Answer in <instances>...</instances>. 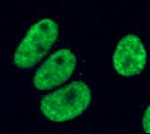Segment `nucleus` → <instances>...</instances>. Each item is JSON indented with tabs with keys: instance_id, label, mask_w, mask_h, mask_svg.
Returning <instances> with one entry per match:
<instances>
[{
	"instance_id": "1",
	"label": "nucleus",
	"mask_w": 150,
	"mask_h": 134,
	"mask_svg": "<svg viewBox=\"0 0 150 134\" xmlns=\"http://www.w3.org/2000/svg\"><path fill=\"white\" fill-rule=\"evenodd\" d=\"M91 102V90L83 81H74L46 95L40 110L46 119L64 123L85 112Z\"/></svg>"
},
{
	"instance_id": "2",
	"label": "nucleus",
	"mask_w": 150,
	"mask_h": 134,
	"mask_svg": "<svg viewBox=\"0 0 150 134\" xmlns=\"http://www.w3.org/2000/svg\"><path fill=\"white\" fill-rule=\"evenodd\" d=\"M59 36V25L50 18H43L27 31L13 55L18 69H30L45 57Z\"/></svg>"
},
{
	"instance_id": "3",
	"label": "nucleus",
	"mask_w": 150,
	"mask_h": 134,
	"mask_svg": "<svg viewBox=\"0 0 150 134\" xmlns=\"http://www.w3.org/2000/svg\"><path fill=\"white\" fill-rule=\"evenodd\" d=\"M76 56L69 49L55 52L39 67L33 76V85L39 90H50L68 81L76 69Z\"/></svg>"
},
{
	"instance_id": "4",
	"label": "nucleus",
	"mask_w": 150,
	"mask_h": 134,
	"mask_svg": "<svg viewBox=\"0 0 150 134\" xmlns=\"http://www.w3.org/2000/svg\"><path fill=\"white\" fill-rule=\"evenodd\" d=\"M113 66L122 76H135L143 72L147 53L142 40L135 34H127L119 41L114 50Z\"/></svg>"
},
{
	"instance_id": "5",
	"label": "nucleus",
	"mask_w": 150,
	"mask_h": 134,
	"mask_svg": "<svg viewBox=\"0 0 150 134\" xmlns=\"http://www.w3.org/2000/svg\"><path fill=\"white\" fill-rule=\"evenodd\" d=\"M142 123H143L144 131L146 133H150V105L144 110Z\"/></svg>"
}]
</instances>
